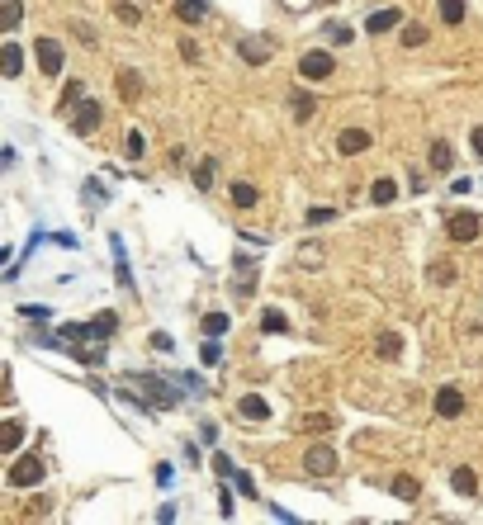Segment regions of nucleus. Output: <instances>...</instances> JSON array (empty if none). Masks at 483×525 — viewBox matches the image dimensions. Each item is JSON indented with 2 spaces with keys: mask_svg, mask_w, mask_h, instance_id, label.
<instances>
[{
  "mask_svg": "<svg viewBox=\"0 0 483 525\" xmlns=\"http://www.w3.org/2000/svg\"><path fill=\"white\" fill-rule=\"evenodd\" d=\"M308 114H313V95L298 90V95H294V119H308Z\"/></svg>",
  "mask_w": 483,
  "mask_h": 525,
  "instance_id": "7c9ffc66",
  "label": "nucleus"
},
{
  "mask_svg": "<svg viewBox=\"0 0 483 525\" xmlns=\"http://www.w3.org/2000/svg\"><path fill=\"white\" fill-rule=\"evenodd\" d=\"M469 147H474V152L483 157V128H474V132H469Z\"/></svg>",
  "mask_w": 483,
  "mask_h": 525,
  "instance_id": "a18cd8bd",
  "label": "nucleus"
},
{
  "mask_svg": "<svg viewBox=\"0 0 483 525\" xmlns=\"http://www.w3.org/2000/svg\"><path fill=\"white\" fill-rule=\"evenodd\" d=\"M459 412H464V393H459L455 384L436 388V417H459Z\"/></svg>",
  "mask_w": 483,
  "mask_h": 525,
  "instance_id": "1a4fd4ad",
  "label": "nucleus"
},
{
  "mask_svg": "<svg viewBox=\"0 0 483 525\" xmlns=\"http://www.w3.org/2000/svg\"><path fill=\"white\" fill-rule=\"evenodd\" d=\"M389 488H393V497H402V501H417V478H412V473H398V478H393Z\"/></svg>",
  "mask_w": 483,
  "mask_h": 525,
  "instance_id": "412c9836",
  "label": "nucleus"
},
{
  "mask_svg": "<svg viewBox=\"0 0 483 525\" xmlns=\"http://www.w3.org/2000/svg\"><path fill=\"white\" fill-rule=\"evenodd\" d=\"M180 57H185V62H199V48H194V43L185 38V43H180Z\"/></svg>",
  "mask_w": 483,
  "mask_h": 525,
  "instance_id": "c03bdc74",
  "label": "nucleus"
},
{
  "mask_svg": "<svg viewBox=\"0 0 483 525\" xmlns=\"http://www.w3.org/2000/svg\"><path fill=\"white\" fill-rule=\"evenodd\" d=\"M303 469L313 473V478H332V473H337V449L332 445H313L308 454H303Z\"/></svg>",
  "mask_w": 483,
  "mask_h": 525,
  "instance_id": "39448f33",
  "label": "nucleus"
},
{
  "mask_svg": "<svg viewBox=\"0 0 483 525\" xmlns=\"http://www.w3.org/2000/svg\"><path fill=\"white\" fill-rule=\"evenodd\" d=\"M214 180H218V161L204 157L199 166H194V189H214Z\"/></svg>",
  "mask_w": 483,
  "mask_h": 525,
  "instance_id": "dca6fc26",
  "label": "nucleus"
},
{
  "mask_svg": "<svg viewBox=\"0 0 483 525\" xmlns=\"http://www.w3.org/2000/svg\"><path fill=\"white\" fill-rule=\"evenodd\" d=\"M19 19H24V5H19V0H0V24L15 28Z\"/></svg>",
  "mask_w": 483,
  "mask_h": 525,
  "instance_id": "393cba45",
  "label": "nucleus"
},
{
  "mask_svg": "<svg viewBox=\"0 0 483 525\" xmlns=\"http://www.w3.org/2000/svg\"><path fill=\"white\" fill-rule=\"evenodd\" d=\"M53 241H57V246H62V251H76V236H71V232H57Z\"/></svg>",
  "mask_w": 483,
  "mask_h": 525,
  "instance_id": "79ce46f5",
  "label": "nucleus"
},
{
  "mask_svg": "<svg viewBox=\"0 0 483 525\" xmlns=\"http://www.w3.org/2000/svg\"><path fill=\"white\" fill-rule=\"evenodd\" d=\"M446 232H450V241H479L483 236V218L479 213H450V223H446Z\"/></svg>",
  "mask_w": 483,
  "mask_h": 525,
  "instance_id": "f03ea898",
  "label": "nucleus"
},
{
  "mask_svg": "<svg viewBox=\"0 0 483 525\" xmlns=\"http://www.w3.org/2000/svg\"><path fill=\"white\" fill-rule=\"evenodd\" d=\"M332 71H337V57L332 53H303L298 57V76L303 80H327Z\"/></svg>",
  "mask_w": 483,
  "mask_h": 525,
  "instance_id": "20e7f679",
  "label": "nucleus"
},
{
  "mask_svg": "<svg viewBox=\"0 0 483 525\" xmlns=\"http://www.w3.org/2000/svg\"><path fill=\"white\" fill-rule=\"evenodd\" d=\"M242 57H246L251 67H261V62H270V43H261V38H242Z\"/></svg>",
  "mask_w": 483,
  "mask_h": 525,
  "instance_id": "2eb2a0df",
  "label": "nucleus"
},
{
  "mask_svg": "<svg viewBox=\"0 0 483 525\" xmlns=\"http://www.w3.org/2000/svg\"><path fill=\"white\" fill-rule=\"evenodd\" d=\"M237 412H242L246 421H266V417H270L266 397H256V393H246V397H242V402H237Z\"/></svg>",
  "mask_w": 483,
  "mask_h": 525,
  "instance_id": "ddd939ff",
  "label": "nucleus"
},
{
  "mask_svg": "<svg viewBox=\"0 0 483 525\" xmlns=\"http://www.w3.org/2000/svg\"><path fill=\"white\" fill-rule=\"evenodd\" d=\"M232 204H237V209H256V204H261V194H256V184L237 180V184H232Z\"/></svg>",
  "mask_w": 483,
  "mask_h": 525,
  "instance_id": "aec40b11",
  "label": "nucleus"
},
{
  "mask_svg": "<svg viewBox=\"0 0 483 525\" xmlns=\"http://www.w3.org/2000/svg\"><path fill=\"white\" fill-rule=\"evenodd\" d=\"M100 119H105V109L95 105V100H80L76 114H71V128H76V132H95V128H100Z\"/></svg>",
  "mask_w": 483,
  "mask_h": 525,
  "instance_id": "0eeeda50",
  "label": "nucleus"
},
{
  "mask_svg": "<svg viewBox=\"0 0 483 525\" xmlns=\"http://www.w3.org/2000/svg\"><path fill=\"white\" fill-rule=\"evenodd\" d=\"M375 350H379V360H398V350H402V336H398V332H379Z\"/></svg>",
  "mask_w": 483,
  "mask_h": 525,
  "instance_id": "f3484780",
  "label": "nucleus"
},
{
  "mask_svg": "<svg viewBox=\"0 0 483 525\" xmlns=\"http://www.w3.org/2000/svg\"><path fill=\"white\" fill-rule=\"evenodd\" d=\"M232 478H237V492H242V497H256V483H251V473H232Z\"/></svg>",
  "mask_w": 483,
  "mask_h": 525,
  "instance_id": "c9c22d12",
  "label": "nucleus"
},
{
  "mask_svg": "<svg viewBox=\"0 0 483 525\" xmlns=\"http://www.w3.org/2000/svg\"><path fill=\"white\" fill-rule=\"evenodd\" d=\"M114 332H119V317L100 313L95 322H71V327H62V341H109Z\"/></svg>",
  "mask_w": 483,
  "mask_h": 525,
  "instance_id": "f257e3e1",
  "label": "nucleus"
},
{
  "mask_svg": "<svg viewBox=\"0 0 483 525\" xmlns=\"http://www.w3.org/2000/svg\"><path fill=\"white\" fill-rule=\"evenodd\" d=\"M370 199H375V204H393V199H398V184L393 180H375L370 184Z\"/></svg>",
  "mask_w": 483,
  "mask_h": 525,
  "instance_id": "b1692460",
  "label": "nucleus"
},
{
  "mask_svg": "<svg viewBox=\"0 0 483 525\" xmlns=\"http://www.w3.org/2000/svg\"><path fill=\"white\" fill-rule=\"evenodd\" d=\"M441 19L446 24H459L464 19V0H441Z\"/></svg>",
  "mask_w": 483,
  "mask_h": 525,
  "instance_id": "bb28decb",
  "label": "nucleus"
},
{
  "mask_svg": "<svg viewBox=\"0 0 483 525\" xmlns=\"http://www.w3.org/2000/svg\"><path fill=\"white\" fill-rule=\"evenodd\" d=\"M176 15H180L185 24H199V19L209 15V5H204V0H176Z\"/></svg>",
  "mask_w": 483,
  "mask_h": 525,
  "instance_id": "6ab92c4d",
  "label": "nucleus"
},
{
  "mask_svg": "<svg viewBox=\"0 0 483 525\" xmlns=\"http://www.w3.org/2000/svg\"><path fill=\"white\" fill-rule=\"evenodd\" d=\"M332 218H337V209H313V213H308V223H313V227H322V223H332Z\"/></svg>",
  "mask_w": 483,
  "mask_h": 525,
  "instance_id": "4c0bfd02",
  "label": "nucleus"
},
{
  "mask_svg": "<svg viewBox=\"0 0 483 525\" xmlns=\"http://www.w3.org/2000/svg\"><path fill=\"white\" fill-rule=\"evenodd\" d=\"M402 24V10L398 5H384V10H375V15H370V19H365V33H389V28H398Z\"/></svg>",
  "mask_w": 483,
  "mask_h": 525,
  "instance_id": "6e6552de",
  "label": "nucleus"
},
{
  "mask_svg": "<svg viewBox=\"0 0 483 525\" xmlns=\"http://www.w3.org/2000/svg\"><path fill=\"white\" fill-rule=\"evenodd\" d=\"M171 478H176V469H171V464H157V483L161 488H171Z\"/></svg>",
  "mask_w": 483,
  "mask_h": 525,
  "instance_id": "a19ab883",
  "label": "nucleus"
},
{
  "mask_svg": "<svg viewBox=\"0 0 483 525\" xmlns=\"http://www.w3.org/2000/svg\"><path fill=\"white\" fill-rule=\"evenodd\" d=\"M124 152H128V157H142V152H147V142H142V132H128V142H124Z\"/></svg>",
  "mask_w": 483,
  "mask_h": 525,
  "instance_id": "f704fd0d",
  "label": "nucleus"
},
{
  "mask_svg": "<svg viewBox=\"0 0 483 525\" xmlns=\"http://www.w3.org/2000/svg\"><path fill=\"white\" fill-rule=\"evenodd\" d=\"M337 147H341V157H360V152L370 147V132L365 128H346L341 137H337Z\"/></svg>",
  "mask_w": 483,
  "mask_h": 525,
  "instance_id": "9d476101",
  "label": "nucleus"
},
{
  "mask_svg": "<svg viewBox=\"0 0 483 525\" xmlns=\"http://www.w3.org/2000/svg\"><path fill=\"white\" fill-rule=\"evenodd\" d=\"M228 322H232L228 313H209V317H204V332H209V336H223V332H228Z\"/></svg>",
  "mask_w": 483,
  "mask_h": 525,
  "instance_id": "cd10ccee",
  "label": "nucleus"
},
{
  "mask_svg": "<svg viewBox=\"0 0 483 525\" xmlns=\"http://www.w3.org/2000/svg\"><path fill=\"white\" fill-rule=\"evenodd\" d=\"M0 71H5L10 80L19 76V71H24V48H15V43H5V48H0Z\"/></svg>",
  "mask_w": 483,
  "mask_h": 525,
  "instance_id": "9b49d317",
  "label": "nucleus"
},
{
  "mask_svg": "<svg viewBox=\"0 0 483 525\" xmlns=\"http://www.w3.org/2000/svg\"><path fill=\"white\" fill-rule=\"evenodd\" d=\"M214 473H223V478H232V473H237V464H232L228 454H214Z\"/></svg>",
  "mask_w": 483,
  "mask_h": 525,
  "instance_id": "e433bc0d",
  "label": "nucleus"
},
{
  "mask_svg": "<svg viewBox=\"0 0 483 525\" xmlns=\"http://www.w3.org/2000/svg\"><path fill=\"white\" fill-rule=\"evenodd\" d=\"M119 95H124V100H137V95H142V76H137L133 67L119 71Z\"/></svg>",
  "mask_w": 483,
  "mask_h": 525,
  "instance_id": "a211bd4d",
  "label": "nucleus"
},
{
  "mask_svg": "<svg viewBox=\"0 0 483 525\" xmlns=\"http://www.w3.org/2000/svg\"><path fill=\"white\" fill-rule=\"evenodd\" d=\"M33 53H38V71H43V76H57V71H62V43H57V38H38V48H33Z\"/></svg>",
  "mask_w": 483,
  "mask_h": 525,
  "instance_id": "423d86ee",
  "label": "nucleus"
},
{
  "mask_svg": "<svg viewBox=\"0 0 483 525\" xmlns=\"http://www.w3.org/2000/svg\"><path fill=\"white\" fill-rule=\"evenodd\" d=\"M199 355H204V365H218V360H223V345H218V336H209Z\"/></svg>",
  "mask_w": 483,
  "mask_h": 525,
  "instance_id": "2f4dec72",
  "label": "nucleus"
},
{
  "mask_svg": "<svg viewBox=\"0 0 483 525\" xmlns=\"http://www.w3.org/2000/svg\"><path fill=\"white\" fill-rule=\"evenodd\" d=\"M85 100V85L80 80H67V95H62V105H80Z\"/></svg>",
  "mask_w": 483,
  "mask_h": 525,
  "instance_id": "72a5a7b5",
  "label": "nucleus"
},
{
  "mask_svg": "<svg viewBox=\"0 0 483 525\" xmlns=\"http://www.w3.org/2000/svg\"><path fill=\"white\" fill-rule=\"evenodd\" d=\"M427 275H431V284H455V265L446 261V256H441V261H431Z\"/></svg>",
  "mask_w": 483,
  "mask_h": 525,
  "instance_id": "5701e85b",
  "label": "nucleus"
},
{
  "mask_svg": "<svg viewBox=\"0 0 483 525\" xmlns=\"http://www.w3.org/2000/svg\"><path fill=\"white\" fill-rule=\"evenodd\" d=\"M422 43H427V28H422V24L402 28V48H422Z\"/></svg>",
  "mask_w": 483,
  "mask_h": 525,
  "instance_id": "c85d7f7f",
  "label": "nucleus"
},
{
  "mask_svg": "<svg viewBox=\"0 0 483 525\" xmlns=\"http://www.w3.org/2000/svg\"><path fill=\"white\" fill-rule=\"evenodd\" d=\"M43 459L38 454H24V459H15V469H10V488H33V483H43Z\"/></svg>",
  "mask_w": 483,
  "mask_h": 525,
  "instance_id": "7ed1b4c3",
  "label": "nucleus"
},
{
  "mask_svg": "<svg viewBox=\"0 0 483 525\" xmlns=\"http://www.w3.org/2000/svg\"><path fill=\"white\" fill-rule=\"evenodd\" d=\"M450 488H455L459 497H474V492H479V478H474V469H450Z\"/></svg>",
  "mask_w": 483,
  "mask_h": 525,
  "instance_id": "f8f14e48",
  "label": "nucleus"
},
{
  "mask_svg": "<svg viewBox=\"0 0 483 525\" xmlns=\"http://www.w3.org/2000/svg\"><path fill=\"white\" fill-rule=\"evenodd\" d=\"M114 15H119V24H128V28L142 19V10H137V5H128V0H124V5H114Z\"/></svg>",
  "mask_w": 483,
  "mask_h": 525,
  "instance_id": "c756f323",
  "label": "nucleus"
},
{
  "mask_svg": "<svg viewBox=\"0 0 483 525\" xmlns=\"http://www.w3.org/2000/svg\"><path fill=\"white\" fill-rule=\"evenodd\" d=\"M19 445H24V426H19V421H5V426H0V449L15 454Z\"/></svg>",
  "mask_w": 483,
  "mask_h": 525,
  "instance_id": "4468645a",
  "label": "nucleus"
},
{
  "mask_svg": "<svg viewBox=\"0 0 483 525\" xmlns=\"http://www.w3.org/2000/svg\"><path fill=\"white\" fill-rule=\"evenodd\" d=\"M450 161H455L450 142H431V171H450Z\"/></svg>",
  "mask_w": 483,
  "mask_h": 525,
  "instance_id": "4be33fe9",
  "label": "nucleus"
},
{
  "mask_svg": "<svg viewBox=\"0 0 483 525\" xmlns=\"http://www.w3.org/2000/svg\"><path fill=\"white\" fill-rule=\"evenodd\" d=\"M19 317H28V322H38V327H43V322H48V308H43V303H38V308H33V303H24V308H19Z\"/></svg>",
  "mask_w": 483,
  "mask_h": 525,
  "instance_id": "473e14b6",
  "label": "nucleus"
},
{
  "mask_svg": "<svg viewBox=\"0 0 483 525\" xmlns=\"http://www.w3.org/2000/svg\"><path fill=\"white\" fill-rule=\"evenodd\" d=\"M327 33H332V43H350V28L346 24H332Z\"/></svg>",
  "mask_w": 483,
  "mask_h": 525,
  "instance_id": "ea45409f",
  "label": "nucleus"
},
{
  "mask_svg": "<svg viewBox=\"0 0 483 525\" xmlns=\"http://www.w3.org/2000/svg\"><path fill=\"white\" fill-rule=\"evenodd\" d=\"M303 431H318L322 436V431H332V421L327 417H303Z\"/></svg>",
  "mask_w": 483,
  "mask_h": 525,
  "instance_id": "58836bf2",
  "label": "nucleus"
},
{
  "mask_svg": "<svg viewBox=\"0 0 483 525\" xmlns=\"http://www.w3.org/2000/svg\"><path fill=\"white\" fill-rule=\"evenodd\" d=\"M261 332H289V317L280 313V308H266L261 313Z\"/></svg>",
  "mask_w": 483,
  "mask_h": 525,
  "instance_id": "a878e982",
  "label": "nucleus"
},
{
  "mask_svg": "<svg viewBox=\"0 0 483 525\" xmlns=\"http://www.w3.org/2000/svg\"><path fill=\"white\" fill-rule=\"evenodd\" d=\"M298 261H303V265H318L322 251H318V246H308V251H298Z\"/></svg>",
  "mask_w": 483,
  "mask_h": 525,
  "instance_id": "37998d69",
  "label": "nucleus"
}]
</instances>
